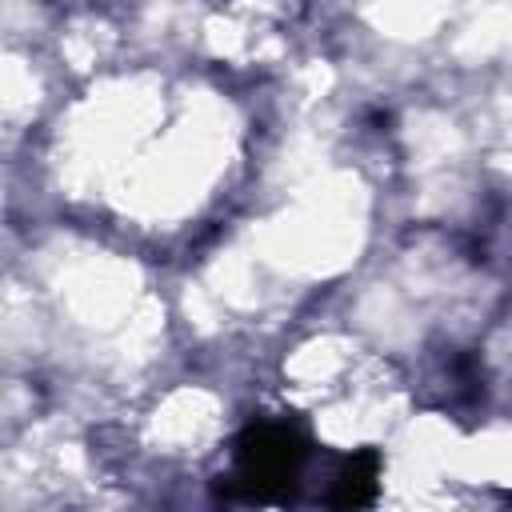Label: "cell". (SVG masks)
<instances>
[{
  "label": "cell",
  "mask_w": 512,
  "mask_h": 512,
  "mask_svg": "<svg viewBox=\"0 0 512 512\" xmlns=\"http://www.w3.org/2000/svg\"><path fill=\"white\" fill-rule=\"evenodd\" d=\"M308 444L288 420H252L236 436V488L252 500H280L292 492Z\"/></svg>",
  "instance_id": "6da1fadb"
},
{
  "label": "cell",
  "mask_w": 512,
  "mask_h": 512,
  "mask_svg": "<svg viewBox=\"0 0 512 512\" xmlns=\"http://www.w3.org/2000/svg\"><path fill=\"white\" fill-rule=\"evenodd\" d=\"M380 492V452L376 448H360L344 460V468L332 480L328 492V508L332 512H360L376 500Z\"/></svg>",
  "instance_id": "7a4b0ae2"
}]
</instances>
